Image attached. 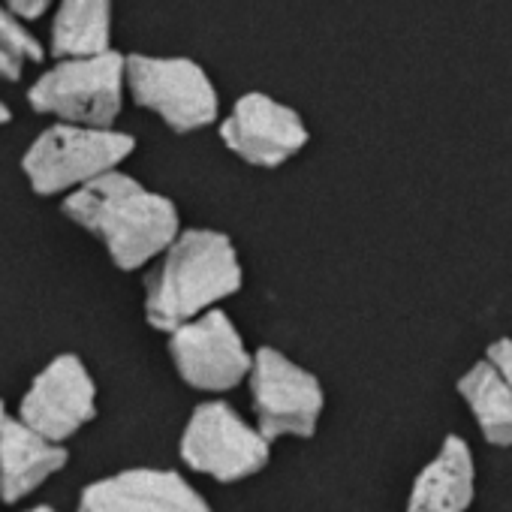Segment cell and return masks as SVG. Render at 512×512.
<instances>
[{"mask_svg": "<svg viewBox=\"0 0 512 512\" xmlns=\"http://www.w3.org/2000/svg\"><path fill=\"white\" fill-rule=\"evenodd\" d=\"M64 214L106 244L121 272L148 266L178 238V208L172 199L115 169L73 190Z\"/></svg>", "mask_w": 512, "mask_h": 512, "instance_id": "cell-1", "label": "cell"}, {"mask_svg": "<svg viewBox=\"0 0 512 512\" xmlns=\"http://www.w3.org/2000/svg\"><path fill=\"white\" fill-rule=\"evenodd\" d=\"M244 284L235 244L217 229H187L166 247L160 266L145 281V317L160 332L211 311Z\"/></svg>", "mask_w": 512, "mask_h": 512, "instance_id": "cell-2", "label": "cell"}, {"mask_svg": "<svg viewBox=\"0 0 512 512\" xmlns=\"http://www.w3.org/2000/svg\"><path fill=\"white\" fill-rule=\"evenodd\" d=\"M136 148V139L112 127L55 124L34 139L22 169L40 196L79 190L88 181L118 169Z\"/></svg>", "mask_w": 512, "mask_h": 512, "instance_id": "cell-3", "label": "cell"}, {"mask_svg": "<svg viewBox=\"0 0 512 512\" xmlns=\"http://www.w3.org/2000/svg\"><path fill=\"white\" fill-rule=\"evenodd\" d=\"M127 85V58L118 52L61 58L46 76L28 91L34 112L58 115L70 124L109 127L121 115Z\"/></svg>", "mask_w": 512, "mask_h": 512, "instance_id": "cell-4", "label": "cell"}, {"mask_svg": "<svg viewBox=\"0 0 512 512\" xmlns=\"http://www.w3.org/2000/svg\"><path fill=\"white\" fill-rule=\"evenodd\" d=\"M181 458L190 470L217 482H241L272 458V440L250 428L226 401H205L181 434Z\"/></svg>", "mask_w": 512, "mask_h": 512, "instance_id": "cell-5", "label": "cell"}, {"mask_svg": "<svg viewBox=\"0 0 512 512\" xmlns=\"http://www.w3.org/2000/svg\"><path fill=\"white\" fill-rule=\"evenodd\" d=\"M127 88L136 106L157 112L169 130L193 133L217 121L220 100L205 70L190 58H127Z\"/></svg>", "mask_w": 512, "mask_h": 512, "instance_id": "cell-6", "label": "cell"}, {"mask_svg": "<svg viewBox=\"0 0 512 512\" xmlns=\"http://www.w3.org/2000/svg\"><path fill=\"white\" fill-rule=\"evenodd\" d=\"M250 398L260 428L272 443L278 437H314L326 404L320 380L275 347H260L250 368Z\"/></svg>", "mask_w": 512, "mask_h": 512, "instance_id": "cell-7", "label": "cell"}, {"mask_svg": "<svg viewBox=\"0 0 512 512\" xmlns=\"http://www.w3.org/2000/svg\"><path fill=\"white\" fill-rule=\"evenodd\" d=\"M169 356L178 377L199 392H229L250 377L253 356L223 311H205L169 332Z\"/></svg>", "mask_w": 512, "mask_h": 512, "instance_id": "cell-8", "label": "cell"}, {"mask_svg": "<svg viewBox=\"0 0 512 512\" xmlns=\"http://www.w3.org/2000/svg\"><path fill=\"white\" fill-rule=\"evenodd\" d=\"M223 145L250 166L278 169L308 145L302 115L269 94H244L220 124Z\"/></svg>", "mask_w": 512, "mask_h": 512, "instance_id": "cell-9", "label": "cell"}, {"mask_svg": "<svg viewBox=\"0 0 512 512\" xmlns=\"http://www.w3.org/2000/svg\"><path fill=\"white\" fill-rule=\"evenodd\" d=\"M22 422L55 443L73 437L97 416V386L79 356H58L28 389L22 401Z\"/></svg>", "mask_w": 512, "mask_h": 512, "instance_id": "cell-10", "label": "cell"}, {"mask_svg": "<svg viewBox=\"0 0 512 512\" xmlns=\"http://www.w3.org/2000/svg\"><path fill=\"white\" fill-rule=\"evenodd\" d=\"M76 512H214L175 470L136 467L91 482Z\"/></svg>", "mask_w": 512, "mask_h": 512, "instance_id": "cell-11", "label": "cell"}, {"mask_svg": "<svg viewBox=\"0 0 512 512\" xmlns=\"http://www.w3.org/2000/svg\"><path fill=\"white\" fill-rule=\"evenodd\" d=\"M67 464V449L28 422L7 419L0 428V500L16 503Z\"/></svg>", "mask_w": 512, "mask_h": 512, "instance_id": "cell-12", "label": "cell"}, {"mask_svg": "<svg viewBox=\"0 0 512 512\" xmlns=\"http://www.w3.org/2000/svg\"><path fill=\"white\" fill-rule=\"evenodd\" d=\"M476 491V464L467 440L449 434L413 482L407 512H467Z\"/></svg>", "mask_w": 512, "mask_h": 512, "instance_id": "cell-13", "label": "cell"}, {"mask_svg": "<svg viewBox=\"0 0 512 512\" xmlns=\"http://www.w3.org/2000/svg\"><path fill=\"white\" fill-rule=\"evenodd\" d=\"M458 395L491 446H512V389L488 356L458 380Z\"/></svg>", "mask_w": 512, "mask_h": 512, "instance_id": "cell-14", "label": "cell"}, {"mask_svg": "<svg viewBox=\"0 0 512 512\" xmlns=\"http://www.w3.org/2000/svg\"><path fill=\"white\" fill-rule=\"evenodd\" d=\"M112 0H61L52 25V52L58 58H82L109 52Z\"/></svg>", "mask_w": 512, "mask_h": 512, "instance_id": "cell-15", "label": "cell"}, {"mask_svg": "<svg viewBox=\"0 0 512 512\" xmlns=\"http://www.w3.org/2000/svg\"><path fill=\"white\" fill-rule=\"evenodd\" d=\"M0 46H7L13 55H19L22 61H43V46L40 40L16 19L13 10H7L0 4Z\"/></svg>", "mask_w": 512, "mask_h": 512, "instance_id": "cell-16", "label": "cell"}, {"mask_svg": "<svg viewBox=\"0 0 512 512\" xmlns=\"http://www.w3.org/2000/svg\"><path fill=\"white\" fill-rule=\"evenodd\" d=\"M494 365H497V371L503 374V380L509 383V389H512V341L509 338H500V341H494L491 347H488V353H485Z\"/></svg>", "mask_w": 512, "mask_h": 512, "instance_id": "cell-17", "label": "cell"}, {"mask_svg": "<svg viewBox=\"0 0 512 512\" xmlns=\"http://www.w3.org/2000/svg\"><path fill=\"white\" fill-rule=\"evenodd\" d=\"M52 0H7V7L19 16V19H40L49 10Z\"/></svg>", "mask_w": 512, "mask_h": 512, "instance_id": "cell-18", "label": "cell"}, {"mask_svg": "<svg viewBox=\"0 0 512 512\" xmlns=\"http://www.w3.org/2000/svg\"><path fill=\"white\" fill-rule=\"evenodd\" d=\"M22 58L19 55H13L7 46H0V79H7V82H16V79H22Z\"/></svg>", "mask_w": 512, "mask_h": 512, "instance_id": "cell-19", "label": "cell"}, {"mask_svg": "<svg viewBox=\"0 0 512 512\" xmlns=\"http://www.w3.org/2000/svg\"><path fill=\"white\" fill-rule=\"evenodd\" d=\"M7 121H10V109L0 103V124H7Z\"/></svg>", "mask_w": 512, "mask_h": 512, "instance_id": "cell-20", "label": "cell"}, {"mask_svg": "<svg viewBox=\"0 0 512 512\" xmlns=\"http://www.w3.org/2000/svg\"><path fill=\"white\" fill-rule=\"evenodd\" d=\"M7 419H10V416H7V407H4V401H0V428H4Z\"/></svg>", "mask_w": 512, "mask_h": 512, "instance_id": "cell-21", "label": "cell"}, {"mask_svg": "<svg viewBox=\"0 0 512 512\" xmlns=\"http://www.w3.org/2000/svg\"><path fill=\"white\" fill-rule=\"evenodd\" d=\"M28 512H55L52 506H34V509H28Z\"/></svg>", "mask_w": 512, "mask_h": 512, "instance_id": "cell-22", "label": "cell"}]
</instances>
